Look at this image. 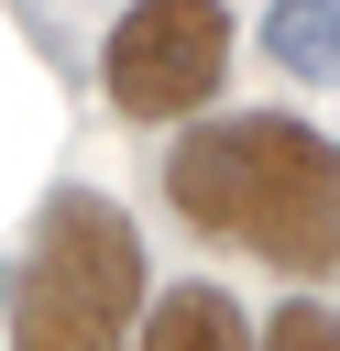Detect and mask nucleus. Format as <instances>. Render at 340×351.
Listing matches in <instances>:
<instances>
[{
    "label": "nucleus",
    "mask_w": 340,
    "mask_h": 351,
    "mask_svg": "<svg viewBox=\"0 0 340 351\" xmlns=\"http://www.w3.org/2000/svg\"><path fill=\"white\" fill-rule=\"evenodd\" d=\"M263 351H340V318H329L318 296H296V307H274V329H263Z\"/></svg>",
    "instance_id": "423d86ee"
},
{
    "label": "nucleus",
    "mask_w": 340,
    "mask_h": 351,
    "mask_svg": "<svg viewBox=\"0 0 340 351\" xmlns=\"http://www.w3.org/2000/svg\"><path fill=\"white\" fill-rule=\"evenodd\" d=\"M0 307H11V274H0Z\"/></svg>",
    "instance_id": "0eeeda50"
},
{
    "label": "nucleus",
    "mask_w": 340,
    "mask_h": 351,
    "mask_svg": "<svg viewBox=\"0 0 340 351\" xmlns=\"http://www.w3.org/2000/svg\"><path fill=\"white\" fill-rule=\"evenodd\" d=\"M143 351H252L241 340V307L219 285H175L154 318H143Z\"/></svg>",
    "instance_id": "20e7f679"
},
{
    "label": "nucleus",
    "mask_w": 340,
    "mask_h": 351,
    "mask_svg": "<svg viewBox=\"0 0 340 351\" xmlns=\"http://www.w3.org/2000/svg\"><path fill=\"white\" fill-rule=\"evenodd\" d=\"M165 197L285 274H340V143L296 110H230L186 132L165 154Z\"/></svg>",
    "instance_id": "f257e3e1"
},
{
    "label": "nucleus",
    "mask_w": 340,
    "mask_h": 351,
    "mask_svg": "<svg viewBox=\"0 0 340 351\" xmlns=\"http://www.w3.org/2000/svg\"><path fill=\"white\" fill-rule=\"evenodd\" d=\"M110 110L121 121H186L219 77H230V11L219 0H132L110 22Z\"/></svg>",
    "instance_id": "7ed1b4c3"
},
{
    "label": "nucleus",
    "mask_w": 340,
    "mask_h": 351,
    "mask_svg": "<svg viewBox=\"0 0 340 351\" xmlns=\"http://www.w3.org/2000/svg\"><path fill=\"white\" fill-rule=\"evenodd\" d=\"M263 55L296 77H340V0H274L263 11Z\"/></svg>",
    "instance_id": "39448f33"
},
{
    "label": "nucleus",
    "mask_w": 340,
    "mask_h": 351,
    "mask_svg": "<svg viewBox=\"0 0 340 351\" xmlns=\"http://www.w3.org/2000/svg\"><path fill=\"white\" fill-rule=\"evenodd\" d=\"M143 318V230L99 186H55L11 274V351H121Z\"/></svg>",
    "instance_id": "f03ea898"
}]
</instances>
